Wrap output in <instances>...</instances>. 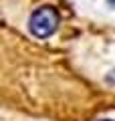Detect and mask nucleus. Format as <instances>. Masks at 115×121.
<instances>
[{"mask_svg":"<svg viewBox=\"0 0 115 121\" xmlns=\"http://www.w3.org/2000/svg\"><path fill=\"white\" fill-rule=\"evenodd\" d=\"M107 121H111V119H107Z\"/></svg>","mask_w":115,"mask_h":121,"instance_id":"obj_3","label":"nucleus"},{"mask_svg":"<svg viewBox=\"0 0 115 121\" xmlns=\"http://www.w3.org/2000/svg\"><path fill=\"white\" fill-rule=\"evenodd\" d=\"M107 2H109V4H111V6H115V0H107Z\"/></svg>","mask_w":115,"mask_h":121,"instance_id":"obj_2","label":"nucleus"},{"mask_svg":"<svg viewBox=\"0 0 115 121\" xmlns=\"http://www.w3.org/2000/svg\"><path fill=\"white\" fill-rule=\"evenodd\" d=\"M59 26V14L55 8L51 6H43V8H36L30 14L28 20V30L32 32L36 39H49Z\"/></svg>","mask_w":115,"mask_h":121,"instance_id":"obj_1","label":"nucleus"}]
</instances>
